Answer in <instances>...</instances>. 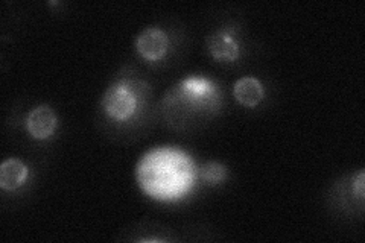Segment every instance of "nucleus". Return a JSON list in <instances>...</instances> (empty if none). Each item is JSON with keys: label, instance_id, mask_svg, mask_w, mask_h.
<instances>
[{"label": "nucleus", "instance_id": "1a4fd4ad", "mask_svg": "<svg viewBox=\"0 0 365 243\" xmlns=\"http://www.w3.org/2000/svg\"><path fill=\"white\" fill-rule=\"evenodd\" d=\"M355 192L358 198L362 201L364 200V172L358 173V178L355 181Z\"/></svg>", "mask_w": 365, "mask_h": 243}, {"label": "nucleus", "instance_id": "0eeeda50", "mask_svg": "<svg viewBox=\"0 0 365 243\" xmlns=\"http://www.w3.org/2000/svg\"><path fill=\"white\" fill-rule=\"evenodd\" d=\"M181 93L189 102L195 103V105H202L207 102L215 93V87L209 79L201 76H192L187 78L180 86Z\"/></svg>", "mask_w": 365, "mask_h": 243}, {"label": "nucleus", "instance_id": "7ed1b4c3", "mask_svg": "<svg viewBox=\"0 0 365 243\" xmlns=\"http://www.w3.org/2000/svg\"><path fill=\"white\" fill-rule=\"evenodd\" d=\"M26 126L34 138L44 140V138H49L56 128V115L51 107L40 105L29 113Z\"/></svg>", "mask_w": 365, "mask_h": 243}, {"label": "nucleus", "instance_id": "423d86ee", "mask_svg": "<svg viewBox=\"0 0 365 243\" xmlns=\"http://www.w3.org/2000/svg\"><path fill=\"white\" fill-rule=\"evenodd\" d=\"M233 95L241 105L253 108L264 99V87H262L260 81L253 76L241 78L235 84Z\"/></svg>", "mask_w": 365, "mask_h": 243}, {"label": "nucleus", "instance_id": "6e6552de", "mask_svg": "<svg viewBox=\"0 0 365 243\" xmlns=\"http://www.w3.org/2000/svg\"><path fill=\"white\" fill-rule=\"evenodd\" d=\"M201 178L210 186H215V184H220L225 178V169L220 163H215V161H210V163L204 165L201 169Z\"/></svg>", "mask_w": 365, "mask_h": 243}, {"label": "nucleus", "instance_id": "f257e3e1", "mask_svg": "<svg viewBox=\"0 0 365 243\" xmlns=\"http://www.w3.org/2000/svg\"><path fill=\"white\" fill-rule=\"evenodd\" d=\"M139 100L130 87L128 83H118L107 88L104 99H102V107H104L108 118L118 122H125L131 119Z\"/></svg>", "mask_w": 365, "mask_h": 243}, {"label": "nucleus", "instance_id": "20e7f679", "mask_svg": "<svg viewBox=\"0 0 365 243\" xmlns=\"http://www.w3.org/2000/svg\"><path fill=\"white\" fill-rule=\"evenodd\" d=\"M209 52L218 61H235L239 56V44L227 31H216L207 38Z\"/></svg>", "mask_w": 365, "mask_h": 243}, {"label": "nucleus", "instance_id": "f03ea898", "mask_svg": "<svg viewBox=\"0 0 365 243\" xmlns=\"http://www.w3.org/2000/svg\"><path fill=\"white\" fill-rule=\"evenodd\" d=\"M137 52L146 61H158L162 60L169 48V38L166 32L158 28H146L135 43Z\"/></svg>", "mask_w": 365, "mask_h": 243}, {"label": "nucleus", "instance_id": "39448f33", "mask_svg": "<svg viewBox=\"0 0 365 243\" xmlns=\"http://www.w3.org/2000/svg\"><path fill=\"white\" fill-rule=\"evenodd\" d=\"M28 166L17 158H9L0 165V187L4 190H17L28 178Z\"/></svg>", "mask_w": 365, "mask_h": 243}]
</instances>
